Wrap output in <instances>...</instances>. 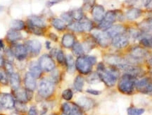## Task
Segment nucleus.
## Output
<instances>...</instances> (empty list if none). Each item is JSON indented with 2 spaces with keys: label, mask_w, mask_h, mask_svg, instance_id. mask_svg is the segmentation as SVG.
Segmentation results:
<instances>
[{
  "label": "nucleus",
  "mask_w": 152,
  "mask_h": 115,
  "mask_svg": "<svg viewBox=\"0 0 152 115\" xmlns=\"http://www.w3.org/2000/svg\"><path fill=\"white\" fill-rule=\"evenodd\" d=\"M98 74L100 79L109 87H112L116 83L119 76V72L116 69H106L103 64H99L97 66Z\"/></svg>",
  "instance_id": "f257e3e1"
},
{
  "label": "nucleus",
  "mask_w": 152,
  "mask_h": 115,
  "mask_svg": "<svg viewBox=\"0 0 152 115\" xmlns=\"http://www.w3.org/2000/svg\"><path fill=\"white\" fill-rule=\"evenodd\" d=\"M135 77L130 74H125L120 78L118 88L121 93L125 94H130L134 91L135 87Z\"/></svg>",
  "instance_id": "f03ea898"
},
{
  "label": "nucleus",
  "mask_w": 152,
  "mask_h": 115,
  "mask_svg": "<svg viewBox=\"0 0 152 115\" xmlns=\"http://www.w3.org/2000/svg\"><path fill=\"white\" fill-rule=\"evenodd\" d=\"M147 51L141 47H134L130 49L129 54V63H137L142 62L147 56Z\"/></svg>",
  "instance_id": "7ed1b4c3"
},
{
  "label": "nucleus",
  "mask_w": 152,
  "mask_h": 115,
  "mask_svg": "<svg viewBox=\"0 0 152 115\" xmlns=\"http://www.w3.org/2000/svg\"><path fill=\"white\" fill-rule=\"evenodd\" d=\"M54 91V84L52 80L43 79L39 86V94L41 97L47 98L52 95Z\"/></svg>",
  "instance_id": "20e7f679"
},
{
  "label": "nucleus",
  "mask_w": 152,
  "mask_h": 115,
  "mask_svg": "<svg viewBox=\"0 0 152 115\" xmlns=\"http://www.w3.org/2000/svg\"><path fill=\"white\" fill-rule=\"evenodd\" d=\"M75 67L81 74H87L92 70V64L87 57H79L75 62Z\"/></svg>",
  "instance_id": "39448f33"
},
{
  "label": "nucleus",
  "mask_w": 152,
  "mask_h": 115,
  "mask_svg": "<svg viewBox=\"0 0 152 115\" xmlns=\"http://www.w3.org/2000/svg\"><path fill=\"white\" fill-rule=\"evenodd\" d=\"M135 87L141 93L152 95V80L149 78H144L136 81Z\"/></svg>",
  "instance_id": "423d86ee"
},
{
  "label": "nucleus",
  "mask_w": 152,
  "mask_h": 115,
  "mask_svg": "<svg viewBox=\"0 0 152 115\" xmlns=\"http://www.w3.org/2000/svg\"><path fill=\"white\" fill-rule=\"evenodd\" d=\"M116 18L117 13L115 11H108L107 13H106L103 20L100 22L99 27V28H101V29H108V28L112 26L113 23L116 21Z\"/></svg>",
  "instance_id": "0eeeda50"
},
{
  "label": "nucleus",
  "mask_w": 152,
  "mask_h": 115,
  "mask_svg": "<svg viewBox=\"0 0 152 115\" xmlns=\"http://www.w3.org/2000/svg\"><path fill=\"white\" fill-rule=\"evenodd\" d=\"M39 65L45 72H52L55 68V63L49 55H44L39 58Z\"/></svg>",
  "instance_id": "6e6552de"
},
{
  "label": "nucleus",
  "mask_w": 152,
  "mask_h": 115,
  "mask_svg": "<svg viewBox=\"0 0 152 115\" xmlns=\"http://www.w3.org/2000/svg\"><path fill=\"white\" fill-rule=\"evenodd\" d=\"M92 35L102 47H106L109 45L111 38L107 35L106 31L94 30V31L92 32Z\"/></svg>",
  "instance_id": "1a4fd4ad"
},
{
  "label": "nucleus",
  "mask_w": 152,
  "mask_h": 115,
  "mask_svg": "<svg viewBox=\"0 0 152 115\" xmlns=\"http://www.w3.org/2000/svg\"><path fill=\"white\" fill-rule=\"evenodd\" d=\"M129 44V37L124 34H121L112 38V45L117 49H123Z\"/></svg>",
  "instance_id": "9d476101"
},
{
  "label": "nucleus",
  "mask_w": 152,
  "mask_h": 115,
  "mask_svg": "<svg viewBox=\"0 0 152 115\" xmlns=\"http://www.w3.org/2000/svg\"><path fill=\"white\" fill-rule=\"evenodd\" d=\"M0 106L2 108L10 110L15 107V101L11 95L8 93L0 94Z\"/></svg>",
  "instance_id": "9b49d317"
},
{
  "label": "nucleus",
  "mask_w": 152,
  "mask_h": 115,
  "mask_svg": "<svg viewBox=\"0 0 152 115\" xmlns=\"http://www.w3.org/2000/svg\"><path fill=\"white\" fill-rule=\"evenodd\" d=\"M11 51L14 54V57H16L18 60H23L27 56V48L26 46L20 45V44H17L14 46Z\"/></svg>",
  "instance_id": "f8f14e48"
},
{
  "label": "nucleus",
  "mask_w": 152,
  "mask_h": 115,
  "mask_svg": "<svg viewBox=\"0 0 152 115\" xmlns=\"http://www.w3.org/2000/svg\"><path fill=\"white\" fill-rule=\"evenodd\" d=\"M125 31V28L122 25H114L106 29V32L110 38H113L115 36L123 34Z\"/></svg>",
  "instance_id": "ddd939ff"
},
{
  "label": "nucleus",
  "mask_w": 152,
  "mask_h": 115,
  "mask_svg": "<svg viewBox=\"0 0 152 115\" xmlns=\"http://www.w3.org/2000/svg\"><path fill=\"white\" fill-rule=\"evenodd\" d=\"M92 14L95 21L101 22L104 19V16L106 14L105 9L102 6L96 5L94 7H93Z\"/></svg>",
  "instance_id": "4468645a"
},
{
  "label": "nucleus",
  "mask_w": 152,
  "mask_h": 115,
  "mask_svg": "<svg viewBox=\"0 0 152 115\" xmlns=\"http://www.w3.org/2000/svg\"><path fill=\"white\" fill-rule=\"evenodd\" d=\"M26 48L29 49L32 53L37 55L39 53L42 49V44L36 40H28L26 43Z\"/></svg>",
  "instance_id": "2eb2a0df"
},
{
  "label": "nucleus",
  "mask_w": 152,
  "mask_h": 115,
  "mask_svg": "<svg viewBox=\"0 0 152 115\" xmlns=\"http://www.w3.org/2000/svg\"><path fill=\"white\" fill-rule=\"evenodd\" d=\"M77 104L85 110H89L93 107L94 102L87 97H80L77 100Z\"/></svg>",
  "instance_id": "dca6fc26"
},
{
  "label": "nucleus",
  "mask_w": 152,
  "mask_h": 115,
  "mask_svg": "<svg viewBox=\"0 0 152 115\" xmlns=\"http://www.w3.org/2000/svg\"><path fill=\"white\" fill-rule=\"evenodd\" d=\"M25 86L28 91H33L36 88V80L35 78L30 74V72H28L25 76Z\"/></svg>",
  "instance_id": "f3484780"
},
{
  "label": "nucleus",
  "mask_w": 152,
  "mask_h": 115,
  "mask_svg": "<svg viewBox=\"0 0 152 115\" xmlns=\"http://www.w3.org/2000/svg\"><path fill=\"white\" fill-rule=\"evenodd\" d=\"M105 60L109 64L117 66L128 62L125 59H122L121 57L116 56V55H108V56H106Z\"/></svg>",
  "instance_id": "a211bd4d"
},
{
  "label": "nucleus",
  "mask_w": 152,
  "mask_h": 115,
  "mask_svg": "<svg viewBox=\"0 0 152 115\" xmlns=\"http://www.w3.org/2000/svg\"><path fill=\"white\" fill-rule=\"evenodd\" d=\"M139 28L144 33L148 34L152 32V18H147L139 24Z\"/></svg>",
  "instance_id": "6ab92c4d"
},
{
  "label": "nucleus",
  "mask_w": 152,
  "mask_h": 115,
  "mask_svg": "<svg viewBox=\"0 0 152 115\" xmlns=\"http://www.w3.org/2000/svg\"><path fill=\"white\" fill-rule=\"evenodd\" d=\"M61 43L64 47L70 48L73 47L75 44V38L72 34L66 33L63 36Z\"/></svg>",
  "instance_id": "aec40b11"
},
{
  "label": "nucleus",
  "mask_w": 152,
  "mask_h": 115,
  "mask_svg": "<svg viewBox=\"0 0 152 115\" xmlns=\"http://www.w3.org/2000/svg\"><path fill=\"white\" fill-rule=\"evenodd\" d=\"M30 73L33 75L35 78H38L40 77L42 74V69L39 66V64L36 62H32L29 66Z\"/></svg>",
  "instance_id": "412c9836"
},
{
  "label": "nucleus",
  "mask_w": 152,
  "mask_h": 115,
  "mask_svg": "<svg viewBox=\"0 0 152 115\" xmlns=\"http://www.w3.org/2000/svg\"><path fill=\"white\" fill-rule=\"evenodd\" d=\"M142 11L140 9L132 8L127 11L126 18L130 21L135 20L142 16Z\"/></svg>",
  "instance_id": "4be33fe9"
},
{
  "label": "nucleus",
  "mask_w": 152,
  "mask_h": 115,
  "mask_svg": "<svg viewBox=\"0 0 152 115\" xmlns=\"http://www.w3.org/2000/svg\"><path fill=\"white\" fill-rule=\"evenodd\" d=\"M9 80H10V83L11 87L14 88L15 91L19 88L20 87V77L19 75L16 73H12V74H9Z\"/></svg>",
  "instance_id": "5701e85b"
},
{
  "label": "nucleus",
  "mask_w": 152,
  "mask_h": 115,
  "mask_svg": "<svg viewBox=\"0 0 152 115\" xmlns=\"http://www.w3.org/2000/svg\"><path fill=\"white\" fill-rule=\"evenodd\" d=\"M7 39L11 42H16L22 38V35L18 30L11 29L9 30L7 35Z\"/></svg>",
  "instance_id": "b1692460"
},
{
  "label": "nucleus",
  "mask_w": 152,
  "mask_h": 115,
  "mask_svg": "<svg viewBox=\"0 0 152 115\" xmlns=\"http://www.w3.org/2000/svg\"><path fill=\"white\" fill-rule=\"evenodd\" d=\"M29 23L33 24V26L43 28L46 27V24L42 18H39L37 16H31L29 17Z\"/></svg>",
  "instance_id": "393cba45"
},
{
  "label": "nucleus",
  "mask_w": 152,
  "mask_h": 115,
  "mask_svg": "<svg viewBox=\"0 0 152 115\" xmlns=\"http://www.w3.org/2000/svg\"><path fill=\"white\" fill-rule=\"evenodd\" d=\"M15 95L16 98L18 99L19 102H26L28 100V93L25 90L23 89H17L15 91Z\"/></svg>",
  "instance_id": "a878e982"
},
{
  "label": "nucleus",
  "mask_w": 152,
  "mask_h": 115,
  "mask_svg": "<svg viewBox=\"0 0 152 115\" xmlns=\"http://www.w3.org/2000/svg\"><path fill=\"white\" fill-rule=\"evenodd\" d=\"M80 22L82 31H90L92 29V22L87 18H83Z\"/></svg>",
  "instance_id": "bb28decb"
},
{
  "label": "nucleus",
  "mask_w": 152,
  "mask_h": 115,
  "mask_svg": "<svg viewBox=\"0 0 152 115\" xmlns=\"http://www.w3.org/2000/svg\"><path fill=\"white\" fill-rule=\"evenodd\" d=\"M66 63L67 65L68 72L70 73H73L75 72V63L74 59L71 55H68L66 57Z\"/></svg>",
  "instance_id": "cd10ccee"
},
{
  "label": "nucleus",
  "mask_w": 152,
  "mask_h": 115,
  "mask_svg": "<svg viewBox=\"0 0 152 115\" xmlns=\"http://www.w3.org/2000/svg\"><path fill=\"white\" fill-rule=\"evenodd\" d=\"M85 80L81 76H77L74 80V88L77 91L81 92L83 89L84 86Z\"/></svg>",
  "instance_id": "c85d7f7f"
},
{
  "label": "nucleus",
  "mask_w": 152,
  "mask_h": 115,
  "mask_svg": "<svg viewBox=\"0 0 152 115\" xmlns=\"http://www.w3.org/2000/svg\"><path fill=\"white\" fill-rule=\"evenodd\" d=\"M52 25L58 30H64L66 28V25L61 19L54 18L52 21Z\"/></svg>",
  "instance_id": "c756f323"
},
{
  "label": "nucleus",
  "mask_w": 152,
  "mask_h": 115,
  "mask_svg": "<svg viewBox=\"0 0 152 115\" xmlns=\"http://www.w3.org/2000/svg\"><path fill=\"white\" fill-rule=\"evenodd\" d=\"M11 28L13 30H20L23 29L25 27L24 22L21 20H13L10 24Z\"/></svg>",
  "instance_id": "7c9ffc66"
},
{
  "label": "nucleus",
  "mask_w": 152,
  "mask_h": 115,
  "mask_svg": "<svg viewBox=\"0 0 152 115\" xmlns=\"http://www.w3.org/2000/svg\"><path fill=\"white\" fill-rule=\"evenodd\" d=\"M73 52L75 56L81 57L84 53V49H83V45L79 43H75L73 46Z\"/></svg>",
  "instance_id": "2f4dec72"
},
{
  "label": "nucleus",
  "mask_w": 152,
  "mask_h": 115,
  "mask_svg": "<svg viewBox=\"0 0 152 115\" xmlns=\"http://www.w3.org/2000/svg\"><path fill=\"white\" fill-rule=\"evenodd\" d=\"M71 14L73 18L77 21H80L83 18V12L81 9H74L71 11Z\"/></svg>",
  "instance_id": "473e14b6"
},
{
  "label": "nucleus",
  "mask_w": 152,
  "mask_h": 115,
  "mask_svg": "<svg viewBox=\"0 0 152 115\" xmlns=\"http://www.w3.org/2000/svg\"><path fill=\"white\" fill-rule=\"evenodd\" d=\"M140 44L145 47L152 48V36L142 37V39H140Z\"/></svg>",
  "instance_id": "72a5a7b5"
},
{
  "label": "nucleus",
  "mask_w": 152,
  "mask_h": 115,
  "mask_svg": "<svg viewBox=\"0 0 152 115\" xmlns=\"http://www.w3.org/2000/svg\"><path fill=\"white\" fill-rule=\"evenodd\" d=\"M128 115H142L145 112L143 108H135V107H130L128 109Z\"/></svg>",
  "instance_id": "f704fd0d"
},
{
  "label": "nucleus",
  "mask_w": 152,
  "mask_h": 115,
  "mask_svg": "<svg viewBox=\"0 0 152 115\" xmlns=\"http://www.w3.org/2000/svg\"><path fill=\"white\" fill-rule=\"evenodd\" d=\"M101 80L98 74H96V73H94V74H91V75L89 76V77L87 78V82L91 84H95L99 83Z\"/></svg>",
  "instance_id": "c9c22d12"
},
{
  "label": "nucleus",
  "mask_w": 152,
  "mask_h": 115,
  "mask_svg": "<svg viewBox=\"0 0 152 115\" xmlns=\"http://www.w3.org/2000/svg\"><path fill=\"white\" fill-rule=\"evenodd\" d=\"M61 20L64 21L65 24H67L70 25L73 23V17H72L71 13H62L61 16Z\"/></svg>",
  "instance_id": "e433bc0d"
},
{
  "label": "nucleus",
  "mask_w": 152,
  "mask_h": 115,
  "mask_svg": "<svg viewBox=\"0 0 152 115\" xmlns=\"http://www.w3.org/2000/svg\"><path fill=\"white\" fill-rule=\"evenodd\" d=\"M129 36L132 39L136 40L140 38L142 36V33L139 30L134 29V28H131L129 30Z\"/></svg>",
  "instance_id": "4c0bfd02"
},
{
  "label": "nucleus",
  "mask_w": 152,
  "mask_h": 115,
  "mask_svg": "<svg viewBox=\"0 0 152 115\" xmlns=\"http://www.w3.org/2000/svg\"><path fill=\"white\" fill-rule=\"evenodd\" d=\"M28 28H29V29L31 30L33 33L36 34V35H41L43 34V32H42V30L41 28H39V27L33 26V25L30 24V23H29V24H28Z\"/></svg>",
  "instance_id": "58836bf2"
},
{
  "label": "nucleus",
  "mask_w": 152,
  "mask_h": 115,
  "mask_svg": "<svg viewBox=\"0 0 152 115\" xmlns=\"http://www.w3.org/2000/svg\"><path fill=\"white\" fill-rule=\"evenodd\" d=\"M73 93L71 89H66L63 91L62 97L66 100H71L73 97Z\"/></svg>",
  "instance_id": "ea45409f"
},
{
  "label": "nucleus",
  "mask_w": 152,
  "mask_h": 115,
  "mask_svg": "<svg viewBox=\"0 0 152 115\" xmlns=\"http://www.w3.org/2000/svg\"><path fill=\"white\" fill-rule=\"evenodd\" d=\"M64 115V114H62ZM67 115H83L80 109L75 105H72V108Z\"/></svg>",
  "instance_id": "a19ab883"
},
{
  "label": "nucleus",
  "mask_w": 152,
  "mask_h": 115,
  "mask_svg": "<svg viewBox=\"0 0 152 115\" xmlns=\"http://www.w3.org/2000/svg\"><path fill=\"white\" fill-rule=\"evenodd\" d=\"M68 28L70 29L73 30V31L76 32H83L82 31L80 24V22H75V23H72L70 25H68Z\"/></svg>",
  "instance_id": "79ce46f5"
},
{
  "label": "nucleus",
  "mask_w": 152,
  "mask_h": 115,
  "mask_svg": "<svg viewBox=\"0 0 152 115\" xmlns=\"http://www.w3.org/2000/svg\"><path fill=\"white\" fill-rule=\"evenodd\" d=\"M56 56L57 61H58V62L59 63V64H63L66 62V57H64V53H63V52L61 50H58Z\"/></svg>",
  "instance_id": "37998d69"
},
{
  "label": "nucleus",
  "mask_w": 152,
  "mask_h": 115,
  "mask_svg": "<svg viewBox=\"0 0 152 115\" xmlns=\"http://www.w3.org/2000/svg\"><path fill=\"white\" fill-rule=\"evenodd\" d=\"M15 107L20 112H26V105H24L23 102H15Z\"/></svg>",
  "instance_id": "c03bdc74"
},
{
  "label": "nucleus",
  "mask_w": 152,
  "mask_h": 115,
  "mask_svg": "<svg viewBox=\"0 0 152 115\" xmlns=\"http://www.w3.org/2000/svg\"><path fill=\"white\" fill-rule=\"evenodd\" d=\"M4 66H5V69L6 70H7V73H8V74H12V73H14V68H13V66L12 64H11L10 62H4Z\"/></svg>",
  "instance_id": "a18cd8bd"
},
{
  "label": "nucleus",
  "mask_w": 152,
  "mask_h": 115,
  "mask_svg": "<svg viewBox=\"0 0 152 115\" xmlns=\"http://www.w3.org/2000/svg\"><path fill=\"white\" fill-rule=\"evenodd\" d=\"M0 83L3 84H7L8 83V78L5 74L2 72H0Z\"/></svg>",
  "instance_id": "49530a36"
},
{
  "label": "nucleus",
  "mask_w": 152,
  "mask_h": 115,
  "mask_svg": "<svg viewBox=\"0 0 152 115\" xmlns=\"http://www.w3.org/2000/svg\"><path fill=\"white\" fill-rule=\"evenodd\" d=\"M144 7L148 10H152V0H146L144 3Z\"/></svg>",
  "instance_id": "de8ad7c7"
},
{
  "label": "nucleus",
  "mask_w": 152,
  "mask_h": 115,
  "mask_svg": "<svg viewBox=\"0 0 152 115\" xmlns=\"http://www.w3.org/2000/svg\"><path fill=\"white\" fill-rule=\"evenodd\" d=\"M28 115H38V111L35 107H30L29 112H28Z\"/></svg>",
  "instance_id": "09e8293b"
},
{
  "label": "nucleus",
  "mask_w": 152,
  "mask_h": 115,
  "mask_svg": "<svg viewBox=\"0 0 152 115\" xmlns=\"http://www.w3.org/2000/svg\"><path fill=\"white\" fill-rule=\"evenodd\" d=\"M86 92L87 93H90L91 95H99L101 94V91H96V90H93V89H87Z\"/></svg>",
  "instance_id": "8fccbe9b"
},
{
  "label": "nucleus",
  "mask_w": 152,
  "mask_h": 115,
  "mask_svg": "<svg viewBox=\"0 0 152 115\" xmlns=\"http://www.w3.org/2000/svg\"><path fill=\"white\" fill-rule=\"evenodd\" d=\"M49 37L50 38L51 40H53V41H54V42H56L57 40H58V37H57V35L54 33H49Z\"/></svg>",
  "instance_id": "3c124183"
},
{
  "label": "nucleus",
  "mask_w": 152,
  "mask_h": 115,
  "mask_svg": "<svg viewBox=\"0 0 152 115\" xmlns=\"http://www.w3.org/2000/svg\"><path fill=\"white\" fill-rule=\"evenodd\" d=\"M87 57H88L89 60H90V62H91V64H92V65L96 64V57H92V56H89Z\"/></svg>",
  "instance_id": "603ef678"
},
{
  "label": "nucleus",
  "mask_w": 152,
  "mask_h": 115,
  "mask_svg": "<svg viewBox=\"0 0 152 115\" xmlns=\"http://www.w3.org/2000/svg\"><path fill=\"white\" fill-rule=\"evenodd\" d=\"M4 65V59L1 55L0 54V66H2Z\"/></svg>",
  "instance_id": "864d4df0"
},
{
  "label": "nucleus",
  "mask_w": 152,
  "mask_h": 115,
  "mask_svg": "<svg viewBox=\"0 0 152 115\" xmlns=\"http://www.w3.org/2000/svg\"><path fill=\"white\" fill-rule=\"evenodd\" d=\"M4 48V44L2 40L0 39V50Z\"/></svg>",
  "instance_id": "5fc2aeb1"
},
{
  "label": "nucleus",
  "mask_w": 152,
  "mask_h": 115,
  "mask_svg": "<svg viewBox=\"0 0 152 115\" xmlns=\"http://www.w3.org/2000/svg\"><path fill=\"white\" fill-rule=\"evenodd\" d=\"M45 45H46V47H47V48L48 49H49L51 48V44H50V42L49 41H47L46 42V43H45Z\"/></svg>",
  "instance_id": "6e6d98bb"
},
{
  "label": "nucleus",
  "mask_w": 152,
  "mask_h": 115,
  "mask_svg": "<svg viewBox=\"0 0 152 115\" xmlns=\"http://www.w3.org/2000/svg\"><path fill=\"white\" fill-rule=\"evenodd\" d=\"M148 64H149L150 68L152 69V57L151 59H149V61H148Z\"/></svg>",
  "instance_id": "4d7b16f0"
},
{
  "label": "nucleus",
  "mask_w": 152,
  "mask_h": 115,
  "mask_svg": "<svg viewBox=\"0 0 152 115\" xmlns=\"http://www.w3.org/2000/svg\"><path fill=\"white\" fill-rule=\"evenodd\" d=\"M4 7H2V6H0V12H1L4 10Z\"/></svg>",
  "instance_id": "13d9d810"
},
{
  "label": "nucleus",
  "mask_w": 152,
  "mask_h": 115,
  "mask_svg": "<svg viewBox=\"0 0 152 115\" xmlns=\"http://www.w3.org/2000/svg\"><path fill=\"white\" fill-rule=\"evenodd\" d=\"M53 1H58V0H53Z\"/></svg>",
  "instance_id": "bf43d9fd"
},
{
  "label": "nucleus",
  "mask_w": 152,
  "mask_h": 115,
  "mask_svg": "<svg viewBox=\"0 0 152 115\" xmlns=\"http://www.w3.org/2000/svg\"><path fill=\"white\" fill-rule=\"evenodd\" d=\"M51 115H54V114H51Z\"/></svg>",
  "instance_id": "052dcab7"
},
{
  "label": "nucleus",
  "mask_w": 152,
  "mask_h": 115,
  "mask_svg": "<svg viewBox=\"0 0 152 115\" xmlns=\"http://www.w3.org/2000/svg\"><path fill=\"white\" fill-rule=\"evenodd\" d=\"M0 115H4V114H0Z\"/></svg>",
  "instance_id": "680f3d73"
}]
</instances>
